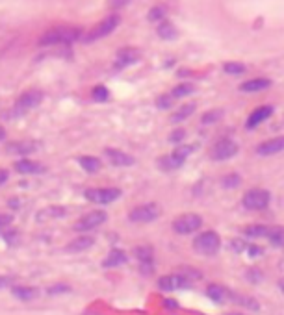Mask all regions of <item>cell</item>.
<instances>
[{"label": "cell", "instance_id": "cell-12", "mask_svg": "<svg viewBox=\"0 0 284 315\" xmlns=\"http://www.w3.org/2000/svg\"><path fill=\"white\" fill-rule=\"evenodd\" d=\"M38 148H39V143H36V141H28V139H24V141H9V143H6V150H8L9 154H21V156L38 152Z\"/></svg>", "mask_w": 284, "mask_h": 315}, {"label": "cell", "instance_id": "cell-2", "mask_svg": "<svg viewBox=\"0 0 284 315\" xmlns=\"http://www.w3.org/2000/svg\"><path fill=\"white\" fill-rule=\"evenodd\" d=\"M193 246H195V250L201 254H204V256H212L219 250V246H221V238H219V234L214 230H208V232H203L199 234L195 241H193Z\"/></svg>", "mask_w": 284, "mask_h": 315}, {"label": "cell", "instance_id": "cell-17", "mask_svg": "<svg viewBox=\"0 0 284 315\" xmlns=\"http://www.w3.org/2000/svg\"><path fill=\"white\" fill-rule=\"evenodd\" d=\"M271 87V80L268 78H254V80H249L245 84L240 85V91L243 93H258V91H264V89H268Z\"/></svg>", "mask_w": 284, "mask_h": 315}, {"label": "cell", "instance_id": "cell-30", "mask_svg": "<svg viewBox=\"0 0 284 315\" xmlns=\"http://www.w3.org/2000/svg\"><path fill=\"white\" fill-rule=\"evenodd\" d=\"M193 91H195V87H193L192 84H180L171 91V97H173V99H182V97L192 95Z\"/></svg>", "mask_w": 284, "mask_h": 315}, {"label": "cell", "instance_id": "cell-10", "mask_svg": "<svg viewBox=\"0 0 284 315\" xmlns=\"http://www.w3.org/2000/svg\"><path fill=\"white\" fill-rule=\"evenodd\" d=\"M41 100H43V93L38 91V89H28V91H24L17 99L15 108L17 111H28V109L38 108L39 104H41Z\"/></svg>", "mask_w": 284, "mask_h": 315}, {"label": "cell", "instance_id": "cell-45", "mask_svg": "<svg viewBox=\"0 0 284 315\" xmlns=\"http://www.w3.org/2000/svg\"><path fill=\"white\" fill-rule=\"evenodd\" d=\"M6 138V130H4V128H2V126H0V141H2V139Z\"/></svg>", "mask_w": 284, "mask_h": 315}, {"label": "cell", "instance_id": "cell-8", "mask_svg": "<svg viewBox=\"0 0 284 315\" xmlns=\"http://www.w3.org/2000/svg\"><path fill=\"white\" fill-rule=\"evenodd\" d=\"M269 193L266 189H251L243 195L242 199V204L247 208V210H264L268 208L269 204Z\"/></svg>", "mask_w": 284, "mask_h": 315}, {"label": "cell", "instance_id": "cell-27", "mask_svg": "<svg viewBox=\"0 0 284 315\" xmlns=\"http://www.w3.org/2000/svg\"><path fill=\"white\" fill-rule=\"evenodd\" d=\"M65 215V210L63 208H45L41 213L38 215V221H45V219H56V217Z\"/></svg>", "mask_w": 284, "mask_h": 315}, {"label": "cell", "instance_id": "cell-29", "mask_svg": "<svg viewBox=\"0 0 284 315\" xmlns=\"http://www.w3.org/2000/svg\"><path fill=\"white\" fill-rule=\"evenodd\" d=\"M223 70H225L227 74L236 76V74H243V72H245V65H243V63H238V62H227L223 65Z\"/></svg>", "mask_w": 284, "mask_h": 315}, {"label": "cell", "instance_id": "cell-11", "mask_svg": "<svg viewBox=\"0 0 284 315\" xmlns=\"http://www.w3.org/2000/svg\"><path fill=\"white\" fill-rule=\"evenodd\" d=\"M104 156L108 158V162L112 163L114 167H132L136 163V158L130 154L123 152V150H117V148H106Z\"/></svg>", "mask_w": 284, "mask_h": 315}, {"label": "cell", "instance_id": "cell-3", "mask_svg": "<svg viewBox=\"0 0 284 315\" xmlns=\"http://www.w3.org/2000/svg\"><path fill=\"white\" fill-rule=\"evenodd\" d=\"M84 197L95 204H110L121 197V189L119 187H93V189H85Z\"/></svg>", "mask_w": 284, "mask_h": 315}, {"label": "cell", "instance_id": "cell-24", "mask_svg": "<svg viewBox=\"0 0 284 315\" xmlns=\"http://www.w3.org/2000/svg\"><path fill=\"white\" fill-rule=\"evenodd\" d=\"M193 111H195V104L190 102V104H184L182 108H178V111H175L173 115H171V123L177 124V123H182L186 121L190 115H193Z\"/></svg>", "mask_w": 284, "mask_h": 315}, {"label": "cell", "instance_id": "cell-13", "mask_svg": "<svg viewBox=\"0 0 284 315\" xmlns=\"http://www.w3.org/2000/svg\"><path fill=\"white\" fill-rule=\"evenodd\" d=\"M158 285H160L163 291H173V289H178V287H190V280L188 277H180V275H167V277H162L158 280Z\"/></svg>", "mask_w": 284, "mask_h": 315}, {"label": "cell", "instance_id": "cell-21", "mask_svg": "<svg viewBox=\"0 0 284 315\" xmlns=\"http://www.w3.org/2000/svg\"><path fill=\"white\" fill-rule=\"evenodd\" d=\"M77 162L85 173H97V171H100V167H102L100 160L95 158V156H80Z\"/></svg>", "mask_w": 284, "mask_h": 315}, {"label": "cell", "instance_id": "cell-18", "mask_svg": "<svg viewBox=\"0 0 284 315\" xmlns=\"http://www.w3.org/2000/svg\"><path fill=\"white\" fill-rule=\"evenodd\" d=\"M13 167L21 175H36V173H43L45 171V167L41 163L30 162V160H19V162H15Z\"/></svg>", "mask_w": 284, "mask_h": 315}, {"label": "cell", "instance_id": "cell-25", "mask_svg": "<svg viewBox=\"0 0 284 315\" xmlns=\"http://www.w3.org/2000/svg\"><path fill=\"white\" fill-rule=\"evenodd\" d=\"M208 295H210V299H214L215 302H223V300L231 299V291L223 289L221 285H210V287H208Z\"/></svg>", "mask_w": 284, "mask_h": 315}, {"label": "cell", "instance_id": "cell-44", "mask_svg": "<svg viewBox=\"0 0 284 315\" xmlns=\"http://www.w3.org/2000/svg\"><path fill=\"white\" fill-rule=\"evenodd\" d=\"M249 252H251V256H256V254H262V250L260 248H256V246H251V248H249Z\"/></svg>", "mask_w": 284, "mask_h": 315}, {"label": "cell", "instance_id": "cell-7", "mask_svg": "<svg viewBox=\"0 0 284 315\" xmlns=\"http://www.w3.org/2000/svg\"><path fill=\"white\" fill-rule=\"evenodd\" d=\"M106 211H100V210H95L91 213H87L84 215L82 219H78L77 223H75V230L77 232H89V230H95V228H99L100 224L106 223Z\"/></svg>", "mask_w": 284, "mask_h": 315}, {"label": "cell", "instance_id": "cell-42", "mask_svg": "<svg viewBox=\"0 0 284 315\" xmlns=\"http://www.w3.org/2000/svg\"><path fill=\"white\" fill-rule=\"evenodd\" d=\"M8 182V171L6 169H0V185L6 184Z\"/></svg>", "mask_w": 284, "mask_h": 315}, {"label": "cell", "instance_id": "cell-6", "mask_svg": "<svg viewBox=\"0 0 284 315\" xmlns=\"http://www.w3.org/2000/svg\"><path fill=\"white\" fill-rule=\"evenodd\" d=\"M160 217V206L158 204H143V206L134 208L130 213H128V219L132 223H151L154 219Z\"/></svg>", "mask_w": 284, "mask_h": 315}, {"label": "cell", "instance_id": "cell-26", "mask_svg": "<svg viewBox=\"0 0 284 315\" xmlns=\"http://www.w3.org/2000/svg\"><path fill=\"white\" fill-rule=\"evenodd\" d=\"M268 226H264V224H251V226H247L243 234L249 236V238H264V236H268Z\"/></svg>", "mask_w": 284, "mask_h": 315}, {"label": "cell", "instance_id": "cell-15", "mask_svg": "<svg viewBox=\"0 0 284 315\" xmlns=\"http://www.w3.org/2000/svg\"><path fill=\"white\" fill-rule=\"evenodd\" d=\"M186 162V156H182V154H178L177 150L175 152L167 154V156H162L160 158V167L163 171H175V169H180L182 165H184Z\"/></svg>", "mask_w": 284, "mask_h": 315}, {"label": "cell", "instance_id": "cell-32", "mask_svg": "<svg viewBox=\"0 0 284 315\" xmlns=\"http://www.w3.org/2000/svg\"><path fill=\"white\" fill-rule=\"evenodd\" d=\"M268 238L273 245H283L284 243V228H279V226H277V228L268 230Z\"/></svg>", "mask_w": 284, "mask_h": 315}, {"label": "cell", "instance_id": "cell-35", "mask_svg": "<svg viewBox=\"0 0 284 315\" xmlns=\"http://www.w3.org/2000/svg\"><path fill=\"white\" fill-rule=\"evenodd\" d=\"M136 256L139 258L141 263H151V261H153V250H151L149 246H139V248H136Z\"/></svg>", "mask_w": 284, "mask_h": 315}, {"label": "cell", "instance_id": "cell-34", "mask_svg": "<svg viewBox=\"0 0 284 315\" xmlns=\"http://www.w3.org/2000/svg\"><path fill=\"white\" fill-rule=\"evenodd\" d=\"M91 97L95 100H99V102H104V100L110 97V91H108L104 85H95L91 89Z\"/></svg>", "mask_w": 284, "mask_h": 315}, {"label": "cell", "instance_id": "cell-20", "mask_svg": "<svg viewBox=\"0 0 284 315\" xmlns=\"http://www.w3.org/2000/svg\"><path fill=\"white\" fill-rule=\"evenodd\" d=\"M139 56L141 54L136 48H121L117 52V62H119V65H132V63L138 62Z\"/></svg>", "mask_w": 284, "mask_h": 315}, {"label": "cell", "instance_id": "cell-9", "mask_svg": "<svg viewBox=\"0 0 284 315\" xmlns=\"http://www.w3.org/2000/svg\"><path fill=\"white\" fill-rule=\"evenodd\" d=\"M236 154H238L236 141H232V139H221V141H217V143L212 146L210 158L215 160V162H223V160H229V158L236 156Z\"/></svg>", "mask_w": 284, "mask_h": 315}, {"label": "cell", "instance_id": "cell-4", "mask_svg": "<svg viewBox=\"0 0 284 315\" xmlns=\"http://www.w3.org/2000/svg\"><path fill=\"white\" fill-rule=\"evenodd\" d=\"M203 224V219L197 213H184V215L177 217L173 221V230L180 234V236H186V234H193L197 232Z\"/></svg>", "mask_w": 284, "mask_h": 315}, {"label": "cell", "instance_id": "cell-38", "mask_svg": "<svg viewBox=\"0 0 284 315\" xmlns=\"http://www.w3.org/2000/svg\"><path fill=\"white\" fill-rule=\"evenodd\" d=\"M184 139H186V130H175L169 136V141H171V143H180V141H184Z\"/></svg>", "mask_w": 284, "mask_h": 315}, {"label": "cell", "instance_id": "cell-28", "mask_svg": "<svg viewBox=\"0 0 284 315\" xmlns=\"http://www.w3.org/2000/svg\"><path fill=\"white\" fill-rule=\"evenodd\" d=\"M232 300H236V302H240V304H243V306L247 308V310H251V312H258L260 310V304L256 302L254 299H251V297H242V295H231Z\"/></svg>", "mask_w": 284, "mask_h": 315}, {"label": "cell", "instance_id": "cell-36", "mask_svg": "<svg viewBox=\"0 0 284 315\" xmlns=\"http://www.w3.org/2000/svg\"><path fill=\"white\" fill-rule=\"evenodd\" d=\"M223 185L225 187H229V189H232V187H238L240 185V176L238 175H229V176L223 178Z\"/></svg>", "mask_w": 284, "mask_h": 315}, {"label": "cell", "instance_id": "cell-16", "mask_svg": "<svg viewBox=\"0 0 284 315\" xmlns=\"http://www.w3.org/2000/svg\"><path fill=\"white\" fill-rule=\"evenodd\" d=\"M273 115V106H260L258 109H254L251 117H249V121H247V128H254V126H258L260 123H264L266 119Z\"/></svg>", "mask_w": 284, "mask_h": 315}, {"label": "cell", "instance_id": "cell-40", "mask_svg": "<svg viewBox=\"0 0 284 315\" xmlns=\"http://www.w3.org/2000/svg\"><path fill=\"white\" fill-rule=\"evenodd\" d=\"M171 99H173V97H169V95L160 97V99H158V106H160L162 109H167L169 106H171Z\"/></svg>", "mask_w": 284, "mask_h": 315}, {"label": "cell", "instance_id": "cell-23", "mask_svg": "<svg viewBox=\"0 0 284 315\" xmlns=\"http://www.w3.org/2000/svg\"><path fill=\"white\" fill-rule=\"evenodd\" d=\"M158 35H160L162 39H165V41H173V39L178 37V32L177 28H175V24L169 23V21H163V23L158 26Z\"/></svg>", "mask_w": 284, "mask_h": 315}, {"label": "cell", "instance_id": "cell-1", "mask_svg": "<svg viewBox=\"0 0 284 315\" xmlns=\"http://www.w3.org/2000/svg\"><path fill=\"white\" fill-rule=\"evenodd\" d=\"M80 37V30L77 28H52L46 30L41 39H39V46H52L60 45V43H73L75 39Z\"/></svg>", "mask_w": 284, "mask_h": 315}, {"label": "cell", "instance_id": "cell-22", "mask_svg": "<svg viewBox=\"0 0 284 315\" xmlns=\"http://www.w3.org/2000/svg\"><path fill=\"white\" fill-rule=\"evenodd\" d=\"M126 263V254L123 250H119V248H114L112 252L106 256V260H104V267H119V265H123Z\"/></svg>", "mask_w": 284, "mask_h": 315}, {"label": "cell", "instance_id": "cell-46", "mask_svg": "<svg viewBox=\"0 0 284 315\" xmlns=\"http://www.w3.org/2000/svg\"><path fill=\"white\" fill-rule=\"evenodd\" d=\"M281 287H283V291H284V282H283V284H281Z\"/></svg>", "mask_w": 284, "mask_h": 315}, {"label": "cell", "instance_id": "cell-14", "mask_svg": "<svg viewBox=\"0 0 284 315\" xmlns=\"http://www.w3.org/2000/svg\"><path fill=\"white\" fill-rule=\"evenodd\" d=\"M284 150V138H273L264 141L256 146V154L260 156H273V154H279Z\"/></svg>", "mask_w": 284, "mask_h": 315}, {"label": "cell", "instance_id": "cell-43", "mask_svg": "<svg viewBox=\"0 0 284 315\" xmlns=\"http://www.w3.org/2000/svg\"><path fill=\"white\" fill-rule=\"evenodd\" d=\"M67 289H69L67 285H58V287H50L48 293H62V291H67Z\"/></svg>", "mask_w": 284, "mask_h": 315}, {"label": "cell", "instance_id": "cell-5", "mask_svg": "<svg viewBox=\"0 0 284 315\" xmlns=\"http://www.w3.org/2000/svg\"><path fill=\"white\" fill-rule=\"evenodd\" d=\"M117 26H119V17L108 15L106 19H102V21H100V23L97 24L89 34H87L85 41H87V43H91V41H97V39L106 37V35H110L112 32L116 30Z\"/></svg>", "mask_w": 284, "mask_h": 315}, {"label": "cell", "instance_id": "cell-19", "mask_svg": "<svg viewBox=\"0 0 284 315\" xmlns=\"http://www.w3.org/2000/svg\"><path fill=\"white\" fill-rule=\"evenodd\" d=\"M93 243H95V239L91 236H80L67 245V250L69 252H82V250H87L89 246H93Z\"/></svg>", "mask_w": 284, "mask_h": 315}, {"label": "cell", "instance_id": "cell-31", "mask_svg": "<svg viewBox=\"0 0 284 315\" xmlns=\"http://www.w3.org/2000/svg\"><path fill=\"white\" fill-rule=\"evenodd\" d=\"M223 115H225V111L223 109H210V111H206L204 115H203V124H214L217 123V121H221Z\"/></svg>", "mask_w": 284, "mask_h": 315}, {"label": "cell", "instance_id": "cell-39", "mask_svg": "<svg viewBox=\"0 0 284 315\" xmlns=\"http://www.w3.org/2000/svg\"><path fill=\"white\" fill-rule=\"evenodd\" d=\"M13 221V217L8 215V213H0V230H4V228H8L9 224Z\"/></svg>", "mask_w": 284, "mask_h": 315}, {"label": "cell", "instance_id": "cell-33", "mask_svg": "<svg viewBox=\"0 0 284 315\" xmlns=\"http://www.w3.org/2000/svg\"><path fill=\"white\" fill-rule=\"evenodd\" d=\"M13 295H15L17 299L30 300L38 295V291H36V289H32V287H15V289H13Z\"/></svg>", "mask_w": 284, "mask_h": 315}, {"label": "cell", "instance_id": "cell-41", "mask_svg": "<svg viewBox=\"0 0 284 315\" xmlns=\"http://www.w3.org/2000/svg\"><path fill=\"white\" fill-rule=\"evenodd\" d=\"M8 285H11V278L0 277V289H2V287H8Z\"/></svg>", "mask_w": 284, "mask_h": 315}, {"label": "cell", "instance_id": "cell-37", "mask_svg": "<svg viewBox=\"0 0 284 315\" xmlns=\"http://www.w3.org/2000/svg\"><path fill=\"white\" fill-rule=\"evenodd\" d=\"M165 17V9L163 8H153L151 11H149V21H160V19H163Z\"/></svg>", "mask_w": 284, "mask_h": 315}]
</instances>
